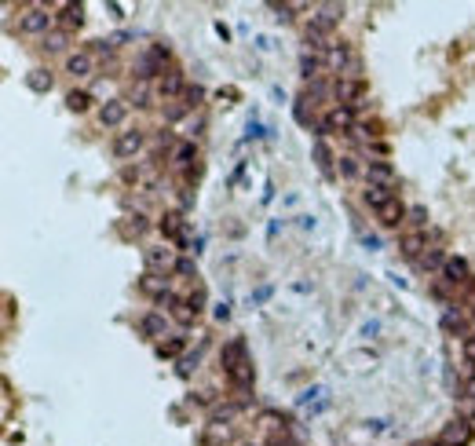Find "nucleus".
<instances>
[{
    "mask_svg": "<svg viewBox=\"0 0 475 446\" xmlns=\"http://www.w3.org/2000/svg\"><path fill=\"white\" fill-rule=\"evenodd\" d=\"M165 62H169V48L153 44L150 52H143V55L136 59V81H150V77L161 81L165 73H169V70H165Z\"/></svg>",
    "mask_w": 475,
    "mask_h": 446,
    "instance_id": "f257e3e1",
    "label": "nucleus"
},
{
    "mask_svg": "<svg viewBox=\"0 0 475 446\" xmlns=\"http://www.w3.org/2000/svg\"><path fill=\"white\" fill-rule=\"evenodd\" d=\"M51 26H55V15H51L48 8H41V4L26 8V11H22V19H19V30H22L26 37H41V33L48 37Z\"/></svg>",
    "mask_w": 475,
    "mask_h": 446,
    "instance_id": "f03ea898",
    "label": "nucleus"
},
{
    "mask_svg": "<svg viewBox=\"0 0 475 446\" xmlns=\"http://www.w3.org/2000/svg\"><path fill=\"white\" fill-rule=\"evenodd\" d=\"M143 260H147V271H153V275L176 271V252H172L169 245H150V249L143 252Z\"/></svg>",
    "mask_w": 475,
    "mask_h": 446,
    "instance_id": "7ed1b4c3",
    "label": "nucleus"
},
{
    "mask_svg": "<svg viewBox=\"0 0 475 446\" xmlns=\"http://www.w3.org/2000/svg\"><path fill=\"white\" fill-rule=\"evenodd\" d=\"M322 132H351L355 129V110L351 106H333L322 121H318Z\"/></svg>",
    "mask_w": 475,
    "mask_h": 446,
    "instance_id": "20e7f679",
    "label": "nucleus"
},
{
    "mask_svg": "<svg viewBox=\"0 0 475 446\" xmlns=\"http://www.w3.org/2000/svg\"><path fill=\"white\" fill-rule=\"evenodd\" d=\"M143 132L139 129H124V132H118V139H113V154H118L121 161H128V158H136L139 150H143Z\"/></svg>",
    "mask_w": 475,
    "mask_h": 446,
    "instance_id": "39448f33",
    "label": "nucleus"
},
{
    "mask_svg": "<svg viewBox=\"0 0 475 446\" xmlns=\"http://www.w3.org/2000/svg\"><path fill=\"white\" fill-rule=\"evenodd\" d=\"M128 121V99H106L99 110V124L102 129H121Z\"/></svg>",
    "mask_w": 475,
    "mask_h": 446,
    "instance_id": "423d86ee",
    "label": "nucleus"
},
{
    "mask_svg": "<svg viewBox=\"0 0 475 446\" xmlns=\"http://www.w3.org/2000/svg\"><path fill=\"white\" fill-rule=\"evenodd\" d=\"M366 180H369V187H384V190L399 187V176H395V169L388 161H369L366 165Z\"/></svg>",
    "mask_w": 475,
    "mask_h": 446,
    "instance_id": "0eeeda50",
    "label": "nucleus"
},
{
    "mask_svg": "<svg viewBox=\"0 0 475 446\" xmlns=\"http://www.w3.org/2000/svg\"><path fill=\"white\" fill-rule=\"evenodd\" d=\"M326 70H348V77H351V70H355V59H351V52H348V44H337V41H333L329 48H326Z\"/></svg>",
    "mask_w": 475,
    "mask_h": 446,
    "instance_id": "6e6552de",
    "label": "nucleus"
},
{
    "mask_svg": "<svg viewBox=\"0 0 475 446\" xmlns=\"http://www.w3.org/2000/svg\"><path fill=\"white\" fill-rule=\"evenodd\" d=\"M220 362H223V373H230V369H238V366H245L249 362V351H245V340H230L223 344V351H220Z\"/></svg>",
    "mask_w": 475,
    "mask_h": 446,
    "instance_id": "1a4fd4ad",
    "label": "nucleus"
},
{
    "mask_svg": "<svg viewBox=\"0 0 475 446\" xmlns=\"http://www.w3.org/2000/svg\"><path fill=\"white\" fill-rule=\"evenodd\" d=\"M399 249H402V257H409V260H420V257H425V252H428L431 245H428V234H425V231H409V234H402Z\"/></svg>",
    "mask_w": 475,
    "mask_h": 446,
    "instance_id": "9d476101",
    "label": "nucleus"
},
{
    "mask_svg": "<svg viewBox=\"0 0 475 446\" xmlns=\"http://www.w3.org/2000/svg\"><path fill=\"white\" fill-rule=\"evenodd\" d=\"M158 95H161V99H179V95H187L183 73H179V70H169V73H165V77L158 81Z\"/></svg>",
    "mask_w": 475,
    "mask_h": 446,
    "instance_id": "9b49d317",
    "label": "nucleus"
},
{
    "mask_svg": "<svg viewBox=\"0 0 475 446\" xmlns=\"http://www.w3.org/2000/svg\"><path fill=\"white\" fill-rule=\"evenodd\" d=\"M358 95H362V81L358 77H340L337 81V99H340V106H358Z\"/></svg>",
    "mask_w": 475,
    "mask_h": 446,
    "instance_id": "f8f14e48",
    "label": "nucleus"
},
{
    "mask_svg": "<svg viewBox=\"0 0 475 446\" xmlns=\"http://www.w3.org/2000/svg\"><path fill=\"white\" fill-rule=\"evenodd\" d=\"M92 70H95L92 52H73V55H66V73H70V77H88Z\"/></svg>",
    "mask_w": 475,
    "mask_h": 446,
    "instance_id": "ddd939ff",
    "label": "nucleus"
},
{
    "mask_svg": "<svg viewBox=\"0 0 475 446\" xmlns=\"http://www.w3.org/2000/svg\"><path fill=\"white\" fill-rule=\"evenodd\" d=\"M340 19H344V4H318L315 15H311V22H318L322 30H333Z\"/></svg>",
    "mask_w": 475,
    "mask_h": 446,
    "instance_id": "4468645a",
    "label": "nucleus"
},
{
    "mask_svg": "<svg viewBox=\"0 0 475 446\" xmlns=\"http://www.w3.org/2000/svg\"><path fill=\"white\" fill-rule=\"evenodd\" d=\"M443 278H446V282H450V286H465L468 282V263L465 260H460V257H446V267H443Z\"/></svg>",
    "mask_w": 475,
    "mask_h": 446,
    "instance_id": "2eb2a0df",
    "label": "nucleus"
},
{
    "mask_svg": "<svg viewBox=\"0 0 475 446\" xmlns=\"http://www.w3.org/2000/svg\"><path fill=\"white\" fill-rule=\"evenodd\" d=\"M472 439V428H468V420H450V425L443 428V443H450V446H465Z\"/></svg>",
    "mask_w": 475,
    "mask_h": 446,
    "instance_id": "dca6fc26",
    "label": "nucleus"
},
{
    "mask_svg": "<svg viewBox=\"0 0 475 446\" xmlns=\"http://www.w3.org/2000/svg\"><path fill=\"white\" fill-rule=\"evenodd\" d=\"M300 70H304V77H307V81L318 77V73L326 70V55H322V52H311V48H304V55H300Z\"/></svg>",
    "mask_w": 475,
    "mask_h": 446,
    "instance_id": "f3484780",
    "label": "nucleus"
},
{
    "mask_svg": "<svg viewBox=\"0 0 475 446\" xmlns=\"http://www.w3.org/2000/svg\"><path fill=\"white\" fill-rule=\"evenodd\" d=\"M227 380H230V388H234V391L249 395V391H252V362L238 366V369H230V373H227Z\"/></svg>",
    "mask_w": 475,
    "mask_h": 446,
    "instance_id": "a211bd4d",
    "label": "nucleus"
},
{
    "mask_svg": "<svg viewBox=\"0 0 475 446\" xmlns=\"http://www.w3.org/2000/svg\"><path fill=\"white\" fill-rule=\"evenodd\" d=\"M194 161H198V147L190 143V139H183V143L172 147V165H179V169H190Z\"/></svg>",
    "mask_w": 475,
    "mask_h": 446,
    "instance_id": "6ab92c4d",
    "label": "nucleus"
},
{
    "mask_svg": "<svg viewBox=\"0 0 475 446\" xmlns=\"http://www.w3.org/2000/svg\"><path fill=\"white\" fill-rule=\"evenodd\" d=\"M238 414H241V402H216L209 417H212L216 428H223V425H230V420H234Z\"/></svg>",
    "mask_w": 475,
    "mask_h": 446,
    "instance_id": "aec40b11",
    "label": "nucleus"
},
{
    "mask_svg": "<svg viewBox=\"0 0 475 446\" xmlns=\"http://www.w3.org/2000/svg\"><path fill=\"white\" fill-rule=\"evenodd\" d=\"M391 198H395V190H384V187H366V190H362V201H366L373 212H380Z\"/></svg>",
    "mask_w": 475,
    "mask_h": 446,
    "instance_id": "412c9836",
    "label": "nucleus"
},
{
    "mask_svg": "<svg viewBox=\"0 0 475 446\" xmlns=\"http://www.w3.org/2000/svg\"><path fill=\"white\" fill-rule=\"evenodd\" d=\"M59 22H62V30L81 26V22H84V4H62L59 8Z\"/></svg>",
    "mask_w": 475,
    "mask_h": 446,
    "instance_id": "4be33fe9",
    "label": "nucleus"
},
{
    "mask_svg": "<svg viewBox=\"0 0 475 446\" xmlns=\"http://www.w3.org/2000/svg\"><path fill=\"white\" fill-rule=\"evenodd\" d=\"M377 220H380L384 227H395L399 220H406V209H402V201H399V198H391L388 205H384V209L377 212Z\"/></svg>",
    "mask_w": 475,
    "mask_h": 446,
    "instance_id": "5701e85b",
    "label": "nucleus"
},
{
    "mask_svg": "<svg viewBox=\"0 0 475 446\" xmlns=\"http://www.w3.org/2000/svg\"><path fill=\"white\" fill-rule=\"evenodd\" d=\"M139 326H143V333H147V337H165V329H169V322H165V315H161V311H147Z\"/></svg>",
    "mask_w": 475,
    "mask_h": 446,
    "instance_id": "b1692460",
    "label": "nucleus"
},
{
    "mask_svg": "<svg viewBox=\"0 0 475 446\" xmlns=\"http://www.w3.org/2000/svg\"><path fill=\"white\" fill-rule=\"evenodd\" d=\"M315 161H318V169H322L326 176H333V161H337V158H333V150H329V143H326L322 136L315 139Z\"/></svg>",
    "mask_w": 475,
    "mask_h": 446,
    "instance_id": "393cba45",
    "label": "nucleus"
},
{
    "mask_svg": "<svg viewBox=\"0 0 475 446\" xmlns=\"http://www.w3.org/2000/svg\"><path fill=\"white\" fill-rule=\"evenodd\" d=\"M139 286H143V292H150V297H158V300H161L165 292H169V278H165V275H153V271H150V275H147Z\"/></svg>",
    "mask_w": 475,
    "mask_h": 446,
    "instance_id": "a878e982",
    "label": "nucleus"
},
{
    "mask_svg": "<svg viewBox=\"0 0 475 446\" xmlns=\"http://www.w3.org/2000/svg\"><path fill=\"white\" fill-rule=\"evenodd\" d=\"M26 84H30L33 88V92H51V73L48 70H30V73H26Z\"/></svg>",
    "mask_w": 475,
    "mask_h": 446,
    "instance_id": "bb28decb",
    "label": "nucleus"
},
{
    "mask_svg": "<svg viewBox=\"0 0 475 446\" xmlns=\"http://www.w3.org/2000/svg\"><path fill=\"white\" fill-rule=\"evenodd\" d=\"M41 48H44V52H66V30H51Z\"/></svg>",
    "mask_w": 475,
    "mask_h": 446,
    "instance_id": "cd10ccee",
    "label": "nucleus"
},
{
    "mask_svg": "<svg viewBox=\"0 0 475 446\" xmlns=\"http://www.w3.org/2000/svg\"><path fill=\"white\" fill-rule=\"evenodd\" d=\"M406 223L413 227V231H425V223H428V209H425V205L406 209Z\"/></svg>",
    "mask_w": 475,
    "mask_h": 446,
    "instance_id": "c85d7f7f",
    "label": "nucleus"
},
{
    "mask_svg": "<svg viewBox=\"0 0 475 446\" xmlns=\"http://www.w3.org/2000/svg\"><path fill=\"white\" fill-rule=\"evenodd\" d=\"M420 267H425V271H443V267H446V257H443L439 249H428L425 257H420Z\"/></svg>",
    "mask_w": 475,
    "mask_h": 446,
    "instance_id": "c756f323",
    "label": "nucleus"
},
{
    "mask_svg": "<svg viewBox=\"0 0 475 446\" xmlns=\"http://www.w3.org/2000/svg\"><path fill=\"white\" fill-rule=\"evenodd\" d=\"M66 106H70L73 113H84L88 106H92V95H88V92H70V95H66Z\"/></svg>",
    "mask_w": 475,
    "mask_h": 446,
    "instance_id": "7c9ffc66",
    "label": "nucleus"
},
{
    "mask_svg": "<svg viewBox=\"0 0 475 446\" xmlns=\"http://www.w3.org/2000/svg\"><path fill=\"white\" fill-rule=\"evenodd\" d=\"M179 351H183V337H172V340H161L158 344V355H169V359H172V355H179Z\"/></svg>",
    "mask_w": 475,
    "mask_h": 446,
    "instance_id": "2f4dec72",
    "label": "nucleus"
},
{
    "mask_svg": "<svg viewBox=\"0 0 475 446\" xmlns=\"http://www.w3.org/2000/svg\"><path fill=\"white\" fill-rule=\"evenodd\" d=\"M147 99H150V84H147V81H136V88H132V103H136V106H147Z\"/></svg>",
    "mask_w": 475,
    "mask_h": 446,
    "instance_id": "473e14b6",
    "label": "nucleus"
},
{
    "mask_svg": "<svg viewBox=\"0 0 475 446\" xmlns=\"http://www.w3.org/2000/svg\"><path fill=\"white\" fill-rule=\"evenodd\" d=\"M198 271V267H194V260H190V257H179L176 260V275H183V278H190V275H194Z\"/></svg>",
    "mask_w": 475,
    "mask_h": 446,
    "instance_id": "72a5a7b5",
    "label": "nucleus"
},
{
    "mask_svg": "<svg viewBox=\"0 0 475 446\" xmlns=\"http://www.w3.org/2000/svg\"><path fill=\"white\" fill-rule=\"evenodd\" d=\"M187 308L194 311V315H201V311H205V292H201V289H198V292H190V297H187Z\"/></svg>",
    "mask_w": 475,
    "mask_h": 446,
    "instance_id": "f704fd0d",
    "label": "nucleus"
},
{
    "mask_svg": "<svg viewBox=\"0 0 475 446\" xmlns=\"http://www.w3.org/2000/svg\"><path fill=\"white\" fill-rule=\"evenodd\" d=\"M340 172L348 176V180H355V176L362 172V169H358V161H355V158H340Z\"/></svg>",
    "mask_w": 475,
    "mask_h": 446,
    "instance_id": "c9c22d12",
    "label": "nucleus"
},
{
    "mask_svg": "<svg viewBox=\"0 0 475 446\" xmlns=\"http://www.w3.org/2000/svg\"><path fill=\"white\" fill-rule=\"evenodd\" d=\"M183 103H187V110H194L198 103H201V88L194 84V88H187V95H183Z\"/></svg>",
    "mask_w": 475,
    "mask_h": 446,
    "instance_id": "e433bc0d",
    "label": "nucleus"
},
{
    "mask_svg": "<svg viewBox=\"0 0 475 446\" xmlns=\"http://www.w3.org/2000/svg\"><path fill=\"white\" fill-rule=\"evenodd\" d=\"M198 366V355H187V359H179V377H190V369Z\"/></svg>",
    "mask_w": 475,
    "mask_h": 446,
    "instance_id": "4c0bfd02",
    "label": "nucleus"
},
{
    "mask_svg": "<svg viewBox=\"0 0 475 446\" xmlns=\"http://www.w3.org/2000/svg\"><path fill=\"white\" fill-rule=\"evenodd\" d=\"M443 326H446V329H465V318H460V315H454V311H446Z\"/></svg>",
    "mask_w": 475,
    "mask_h": 446,
    "instance_id": "58836bf2",
    "label": "nucleus"
},
{
    "mask_svg": "<svg viewBox=\"0 0 475 446\" xmlns=\"http://www.w3.org/2000/svg\"><path fill=\"white\" fill-rule=\"evenodd\" d=\"M183 113H187V103H172L169 110H165V118H169V121H179Z\"/></svg>",
    "mask_w": 475,
    "mask_h": 446,
    "instance_id": "ea45409f",
    "label": "nucleus"
},
{
    "mask_svg": "<svg viewBox=\"0 0 475 446\" xmlns=\"http://www.w3.org/2000/svg\"><path fill=\"white\" fill-rule=\"evenodd\" d=\"M92 52L95 55H110L113 52V41H92Z\"/></svg>",
    "mask_w": 475,
    "mask_h": 446,
    "instance_id": "a19ab883",
    "label": "nucleus"
},
{
    "mask_svg": "<svg viewBox=\"0 0 475 446\" xmlns=\"http://www.w3.org/2000/svg\"><path fill=\"white\" fill-rule=\"evenodd\" d=\"M274 11H278L274 19H281V22H289V19H292V4H274Z\"/></svg>",
    "mask_w": 475,
    "mask_h": 446,
    "instance_id": "79ce46f5",
    "label": "nucleus"
},
{
    "mask_svg": "<svg viewBox=\"0 0 475 446\" xmlns=\"http://www.w3.org/2000/svg\"><path fill=\"white\" fill-rule=\"evenodd\" d=\"M465 359H468V362H475V337H468V340H465Z\"/></svg>",
    "mask_w": 475,
    "mask_h": 446,
    "instance_id": "37998d69",
    "label": "nucleus"
},
{
    "mask_svg": "<svg viewBox=\"0 0 475 446\" xmlns=\"http://www.w3.org/2000/svg\"><path fill=\"white\" fill-rule=\"evenodd\" d=\"M468 395H472V399H475V380H472V384H468Z\"/></svg>",
    "mask_w": 475,
    "mask_h": 446,
    "instance_id": "c03bdc74",
    "label": "nucleus"
},
{
    "mask_svg": "<svg viewBox=\"0 0 475 446\" xmlns=\"http://www.w3.org/2000/svg\"><path fill=\"white\" fill-rule=\"evenodd\" d=\"M431 446H450V443H443V439H439V443H431Z\"/></svg>",
    "mask_w": 475,
    "mask_h": 446,
    "instance_id": "a18cd8bd",
    "label": "nucleus"
},
{
    "mask_svg": "<svg viewBox=\"0 0 475 446\" xmlns=\"http://www.w3.org/2000/svg\"><path fill=\"white\" fill-rule=\"evenodd\" d=\"M241 446H260V443H241Z\"/></svg>",
    "mask_w": 475,
    "mask_h": 446,
    "instance_id": "49530a36",
    "label": "nucleus"
}]
</instances>
